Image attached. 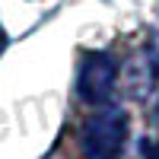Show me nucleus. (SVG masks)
I'll return each instance as SVG.
<instances>
[{
  "label": "nucleus",
  "mask_w": 159,
  "mask_h": 159,
  "mask_svg": "<svg viewBox=\"0 0 159 159\" xmlns=\"http://www.w3.org/2000/svg\"><path fill=\"white\" fill-rule=\"evenodd\" d=\"M118 76H121V86L127 89V96H130V99H147V92H150L153 83H156V73H153L150 61L143 57V54L127 57L124 70H118Z\"/></svg>",
  "instance_id": "nucleus-3"
},
{
  "label": "nucleus",
  "mask_w": 159,
  "mask_h": 159,
  "mask_svg": "<svg viewBox=\"0 0 159 159\" xmlns=\"http://www.w3.org/2000/svg\"><path fill=\"white\" fill-rule=\"evenodd\" d=\"M143 57L150 61V67H153V73H156V80H159V29H156V32H150L147 48H143Z\"/></svg>",
  "instance_id": "nucleus-4"
},
{
  "label": "nucleus",
  "mask_w": 159,
  "mask_h": 159,
  "mask_svg": "<svg viewBox=\"0 0 159 159\" xmlns=\"http://www.w3.org/2000/svg\"><path fill=\"white\" fill-rule=\"evenodd\" d=\"M118 86V61L108 51H86L76 76V92L86 105H108Z\"/></svg>",
  "instance_id": "nucleus-2"
},
{
  "label": "nucleus",
  "mask_w": 159,
  "mask_h": 159,
  "mask_svg": "<svg viewBox=\"0 0 159 159\" xmlns=\"http://www.w3.org/2000/svg\"><path fill=\"white\" fill-rule=\"evenodd\" d=\"M130 118L121 105H102V108L86 118L83 124V153L86 159H121L127 150Z\"/></svg>",
  "instance_id": "nucleus-1"
}]
</instances>
